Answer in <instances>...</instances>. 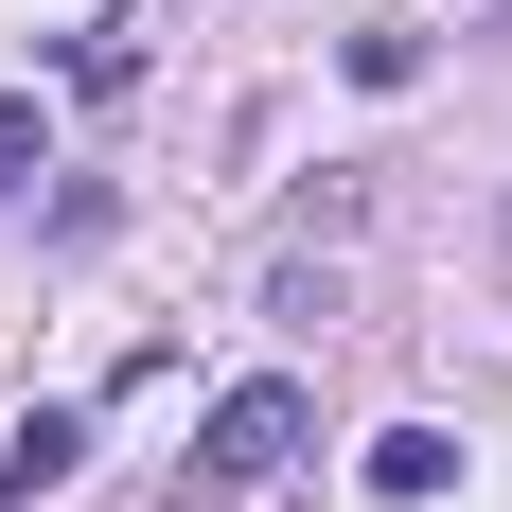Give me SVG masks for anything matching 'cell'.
<instances>
[{
    "instance_id": "6da1fadb",
    "label": "cell",
    "mask_w": 512,
    "mask_h": 512,
    "mask_svg": "<svg viewBox=\"0 0 512 512\" xmlns=\"http://www.w3.org/2000/svg\"><path fill=\"white\" fill-rule=\"evenodd\" d=\"M301 424H318V407H301V389H283V371H248V389H230V407H212V424H195V460H177V477H195V495H212V512H230V495H265V477L301 460Z\"/></svg>"
},
{
    "instance_id": "7a4b0ae2",
    "label": "cell",
    "mask_w": 512,
    "mask_h": 512,
    "mask_svg": "<svg viewBox=\"0 0 512 512\" xmlns=\"http://www.w3.org/2000/svg\"><path fill=\"white\" fill-rule=\"evenodd\" d=\"M71 460H89V407H18V424H0V512H36Z\"/></svg>"
},
{
    "instance_id": "3957f363",
    "label": "cell",
    "mask_w": 512,
    "mask_h": 512,
    "mask_svg": "<svg viewBox=\"0 0 512 512\" xmlns=\"http://www.w3.org/2000/svg\"><path fill=\"white\" fill-rule=\"evenodd\" d=\"M442 477H460V442H442V424H389V442H371V495H407V512H424Z\"/></svg>"
},
{
    "instance_id": "277c9868",
    "label": "cell",
    "mask_w": 512,
    "mask_h": 512,
    "mask_svg": "<svg viewBox=\"0 0 512 512\" xmlns=\"http://www.w3.org/2000/svg\"><path fill=\"white\" fill-rule=\"evenodd\" d=\"M53 71H71V89H89V106H124V89H142V36H71V53H53Z\"/></svg>"
},
{
    "instance_id": "5b68a950",
    "label": "cell",
    "mask_w": 512,
    "mask_h": 512,
    "mask_svg": "<svg viewBox=\"0 0 512 512\" xmlns=\"http://www.w3.org/2000/svg\"><path fill=\"white\" fill-rule=\"evenodd\" d=\"M36 177H53V124H36L18 89H0V195H36Z\"/></svg>"
}]
</instances>
